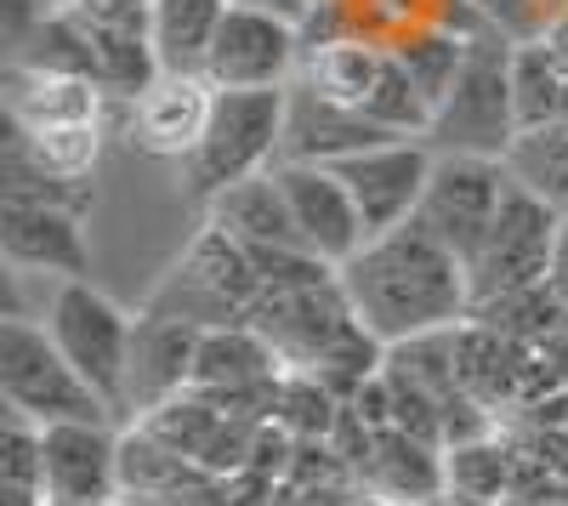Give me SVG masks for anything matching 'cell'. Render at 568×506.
Here are the masks:
<instances>
[{
  "instance_id": "cell-14",
  "label": "cell",
  "mask_w": 568,
  "mask_h": 506,
  "mask_svg": "<svg viewBox=\"0 0 568 506\" xmlns=\"http://www.w3.org/2000/svg\"><path fill=\"white\" fill-rule=\"evenodd\" d=\"M0 251H7L18 273L91 280V245L80 227V205L69 200H7V211H0Z\"/></svg>"
},
{
  "instance_id": "cell-7",
  "label": "cell",
  "mask_w": 568,
  "mask_h": 506,
  "mask_svg": "<svg viewBox=\"0 0 568 506\" xmlns=\"http://www.w3.org/2000/svg\"><path fill=\"white\" fill-rule=\"evenodd\" d=\"M557 222H562V211H551L546 200H535L529 189L511 182L484 251L471 256V313L500 302V296L546 285L551 251H557Z\"/></svg>"
},
{
  "instance_id": "cell-17",
  "label": "cell",
  "mask_w": 568,
  "mask_h": 506,
  "mask_svg": "<svg viewBox=\"0 0 568 506\" xmlns=\"http://www.w3.org/2000/svg\"><path fill=\"white\" fill-rule=\"evenodd\" d=\"M278 353L267 347V336L251 325H216L200 336V358H194V393L216 398L222 409L240 398H262L278 393Z\"/></svg>"
},
{
  "instance_id": "cell-15",
  "label": "cell",
  "mask_w": 568,
  "mask_h": 506,
  "mask_svg": "<svg viewBox=\"0 0 568 506\" xmlns=\"http://www.w3.org/2000/svg\"><path fill=\"white\" fill-rule=\"evenodd\" d=\"M200 325L171 313H142L131 336V393L125 416H154L160 404L182 398L194 387V358H200Z\"/></svg>"
},
{
  "instance_id": "cell-31",
  "label": "cell",
  "mask_w": 568,
  "mask_h": 506,
  "mask_svg": "<svg viewBox=\"0 0 568 506\" xmlns=\"http://www.w3.org/2000/svg\"><path fill=\"white\" fill-rule=\"evenodd\" d=\"M307 7H342V0H302V12H307Z\"/></svg>"
},
{
  "instance_id": "cell-16",
  "label": "cell",
  "mask_w": 568,
  "mask_h": 506,
  "mask_svg": "<svg viewBox=\"0 0 568 506\" xmlns=\"http://www.w3.org/2000/svg\"><path fill=\"white\" fill-rule=\"evenodd\" d=\"M398 131L375 125L369 114L358 109H342V103H324L318 91L307 85H291V120H284V154L278 160H307V165H342L364 149H382L393 143Z\"/></svg>"
},
{
  "instance_id": "cell-30",
  "label": "cell",
  "mask_w": 568,
  "mask_h": 506,
  "mask_svg": "<svg viewBox=\"0 0 568 506\" xmlns=\"http://www.w3.org/2000/svg\"><path fill=\"white\" fill-rule=\"evenodd\" d=\"M251 7H267V12H284V18H302V0H251Z\"/></svg>"
},
{
  "instance_id": "cell-12",
  "label": "cell",
  "mask_w": 568,
  "mask_h": 506,
  "mask_svg": "<svg viewBox=\"0 0 568 506\" xmlns=\"http://www.w3.org/2000/svg\"><path fill=\"white\" fill-rule=\"evenodd\" d=\"M216 109V85L205 74H154L125 103V143L149 160H187Z\"/></svg>"
},
{
  "instance_id": "cell-18",
  "label": "cell",
  "mask_w": 568,
  "mask_h": 506,
  "mask_svg": "<svg viewBox=\"0 0 568 506\" xmlns=\"http://www.w3.org/2000/svg\"><path fill=\"white\" fill-rule=\"evenodd\" d=\"M205 222H216L245 251H307L296 234V216H291V200H284L278 171H256L245 182H233V189H222L205 205Z\"/></svg>"
},
{
  "instance_id": "cell-23",
  "label": "cell",
  "mask_w": 568,
  "mask_h": 506,
  "mask_svg": "<svg viewBox=\"0 0 568 506\" xmlns=\"http://www.w3.org/2000/svg\"><path fill=\"white\" fill-rule=\"evenodd\" d=\"M511 98H517V125H562L568 120V58L557 40H517L511 45Z\"/></svg>"
},
{
  "instance_id": "cell-6",
  "label": "cell",
  "mask_w": 568,
  "mask_h": 506,
  "mask_svg": "<svg viewBox=\"0 0 568 506\" xmlns=\"http://www.w3.org/2000/svg\"><path fill=\"white\" fill-rule=\"evenodd\" d=\"M262 296L267 291L251 251L240 240H227L216 222H205L194 245L182 251V262L165 273V285L154 291L149 313H171L200 331H216V325H245Z\"/></svg>"
},
{
  "instance_id": "cell-13",
  "label": "cell",
  "mask_w": 568,
  "mask_h": 506,
  "mask_svg": "<svg viewBox=\"0 0 568 506\" xmlns=\"http://www.w3.org/2000/svg\"><path fill=\"white\" fill-rule=\"evenodd\" d=\"M278 182H284V200H291V216H296V234L313 256H324L329 267H342L358 256V245L369 240L364 234V216L347 194V182L336 165H307V160H278L273 165Z\"/></svg>"
},
{
  "instance_id": "cell-21",
  "label": "cell",
  "mask_w": 568,
  "mask_h": 506,
  "mask_svg": "<svg viewBox=\"0 0 568 506\" xmlns=\"http://www.w3.org/2000/svg\"><path fill=\"white\" fill-rule=\"evenodd\" d=\"M364 462H369V484L375 495H387L393 506H420V500H438L449 489V473L438 462V449L404 433V427H387L382 438H364Z\"/></svg>"
},
{
  "instance_id": "cell-8",
  "label": "cell",
  "mask_w": 568,
  "mask_h": 506,
  "mask_svg": "<svg viewBox=\"0 0 568 506\" xmlns=\"http://www.w3.org/2000/svg\"><path fill=\"white\" fill-rule=\"evenodd\" d=\"M302 58H307V45H302L296 18L233 0L216 29L211 58H205V80L216 91H278V85H296Z\"/></svg>"
},
{
  "instance_id": "cell-20",
  "label": "cell",
  "mask_w": 568,
  "mask_h": 506,
  "mask_svg": "<svg viewBox=\"0 0 568 506\" xmlns=\"http://www.w3.org/2000/svg\"><path fill=\"white\" fill-rule=\"evenodd\" d=\"M387 74H393V45L375 40V34H347V40L313 45V52L302 58L296 85L318 91L324 103H342V109H358L364 114Z\"/></svg>"
},
{
  "instance_id": "cell-1",
  "label": "cell",
  "mask_w": 568,
  "mask_h": 506,
  "mask_svg": "<svg viewBox=\"0 0 568 506\" xmlns=\"http://www.w3.org/2000/svg\"><path fill=\"white\" fill-rule=\"evenodd\" d=\"M336 280L358 325L382 347L460 331L471 318V273L420 216L393 227V234L364 240L358 256L336 267Z\"/></svg>"
},
{
  "instance_id": "cell-19",
  "label": "cell",
  "mask_w": 568,
  "mask_h": 506,
  "mask_svg": "<svg viewBox=\"0 0 568 506\" xmlns=\"http://www.w3.org/2000/svg\"><path fill=\"white\" fill-rule=\"evenodd\" d=\"M103 103H109V91L91 74H52V69L7 63V120L23 131L103 120Z\"/></svg>"
},
{
  "instance_id": "cell-26",
  "label": "cell",
  "mask_w": 568,
  "mask_h": 506,
  "mask_svg": "<svg viewBox=\"0 0 568 506\" xmlns=\"http://www.w3.org/2000/svg\"><path fill=\"white\" fill-rule=\"evenodd\" d=\"M387 45H393L398 69L409 74V85L426 98V109H438L449 98L460 63H466V40L438 29V23H420V29H404L398 40H387Z\"/></svg>"
},
{
  "instance_id": "cell-25",
  "label": "cell",
  "mask_w": 568,
  "mask_h": 506,
  "mask_svg": "<svg viewBox=\"0 0 568 506\" xmlns=\"http://www.w3.org/2000/svg\"><path fill=\"white\" fill-rule=\"evenodd\" d=\"M506 176L551 211H568V120L517 131V143L506 149Z\"/></svg>"
},
{
  "instance_id": "cell-9",
  "label": "cell",
  "mask_w": 568,
  "mask_h": 506,
  "mask_svg": "<svg viewBox=\"0 0 568 506\" xmlns=\"http://www.w3.org/2000/svg\"><path fill=\"white\" fill-rule=\"evenodd\" d=\"M506 160H478V154H438L433 165V182H426V200H420V222L466 262L471 273V256L484 251L489 227L506 205Z\"/></svg>"
},
{
  "instance_id": "cell-10",
  "label": "cell",
  "mask_w": 568,
  "mask_h": 506,
  "mask_svg": "<svg viewBox=\"0 0 568 506\" xmlns=\"http://www.w3.org/2000/svg\"><path fill=\"white\" fill-rule=\"evenodd\" d=\"M45 506H109L125 489V438L114 422H58L40 427Z\"/></svg>"
},
{
  "instance_id": "cell-29",
  "label": "cell",
  "mask_w": 568,
  "mask_h": 506,
  "mask_svg": "<svg viewBox=\"0 0 568 506\" xmlns=\"http://www.w3.org/2000/svg\"><path fill=\"white\" fill-rule=\"evenodd\" d=\"M546 285L568 302V211H562V222H557V251H551V273H546Z\"/></svg>"
},
{
  "instance_id": "cell-2",
  "label": "cell",
  "mask_w": 568,
  "mask_h": 506,
  "mask_svg": "<svg viewBox=\"0 0 568 506\" xmlns=\"http://www.w3.org/2000/svg\"><path fill=\"white\" fill-rule=\"evenodd\" d=\"M284 120H291V85L278 91H216L211 125L200 149L182 160V194L211 205L222 189L256 171H273L284 154Z\"/></svg>"
},
{
  "instance_id": "cell-24",
  "label": "cell",
  "mask_w": 568,
  "mask_h": 506,
  "mask_svg": "<svg viewBox=\"0 0 568 506\" xmlns=\"http://www.w3.org/2000/svg\"><path fill=\"white\" fill-rule=\"evenodd\" d=\"M40 176L52 182H85L98 171V154H103V120H85V125H40V131H23L12 125V143Z\"/></svg>"
},
{
  "instance_id": "cell-22",
  "label": "cell",
  "mask_w": 568,
  "mask_h": 506,
  "mask_svg": "<svg viewBox=\"0 0 568 506\" xmlns=\"http://www.w3.org/2000/svg\"><path fill=\"white\" fill-rule=\"evenodd\" d=\"M233 0H154L149 7V45L160 58V74H205V58L216 45V29Z\"/></svg>"
},
{
  "instance_id": "cell-4",
  "label": "cell",
  "mask_w": 568,
  "mask_h": 506,
  "mask_svg": "<svg viewBox=\"0 0 568 506\" xmlns=\"http://www.w3.org/2000/svg\"><path fill=\"white\" fill-rule=\"evenodd\" d=\"M45 336L58 342V353L80 371V382L98 393L114 422L125 416V393H131V336H136V318L103 296L91 280H63L52 291V302H45L40 313Z\"/></svg>"
},
{
  "instance_id": "cell-28",
  "label": "cell",
  "mask_w": 568,
  "mask_h": 506,
  "mask_svg": "<svg viewBox=\"0 0 568 506\" xmlns=\"http://www.w3.org/2000/svg\"><path fill=\"white\" fill-rule=\"evenodd\" d=\"M58 7L52 0H0V40H7V58H18L23 52V40L52 18Z\"/></svg>"
},
{
  "instance_id": "cell-27",
  "label": "cell",
  "mask_w": 568,
  "mask_h": 506,
  "mask_svg": "<svg viewBox=\"0 0 568 506\" xmlns=\"http://www.w3.org/2000/svg\"><path fill=\"white\" fill-rule=\"evenodd\" d=\"M449 495H466V500H511V455L500 444H484V438H466V444H449Z\"/></svg>"
},
{
  "instance_id": "cell-5",
  "label": "cell",
  "mask_w": 568,
  "mask_h": 506,
  "mask_svg": "<svg viewBox=\"0 0 568 506\" xmlns=\"http://www.w3.org/2000/svg\"><path fill=\"white\" fill-rule=\"evenodd\" d=\"M0 393H7V409L29 416L34 427L114 422V409L80 382V371L58 353L40 318H23V313L0 318Z\"/></svg>"
},
{
  "instance_id": "cell-32",
  "label": "cell",
  "mask_w": 568,
  "mask_h": 506,
  "mask_svg": "<svg viewBox=\"0 0 568 506\" xmlns=\"http://www.w3.org/2000/svg\"><path fill=\"white\" fill-rule=\"evenodd\" d=\"M109 506H114V500H109Z\"/></svg>"
},
{
  "instance_id": "cell-11",
  "label": "cell",
  "mask_w": 568,
  "mask_h": 506,
  "mask_svg": "<svg viewBox=\"0 0 568 506\" xmlns=\"http://www.w3.org/2000/svg\"><path fill=\"white\" fill-rule=\"evenodd\" d=\"M433 143L426 136H393V143L382 149H364L353 160H342V182H347V194L364 216V234H393V227L415 222L420 200H426V182H433Z\"/></svg>"
},
{
  "instance_id": "cell-3",
  "label": "cell",
  "mask_w": 568,
  "mask_h": 506,
  "mask_svg": "<svg viewBox=\"0 0 568 506\" xmlns=\"http://www.w3.org/2000/svg\"><path fill=\"white\" fill-rule=\"evenodd\" d=\"M511 45L506 34L471 40L466 63L449 85V98L426 120V143L433 154H478V160H506L517 143V98H511Z\"/></svg>"
}]
</instances>
